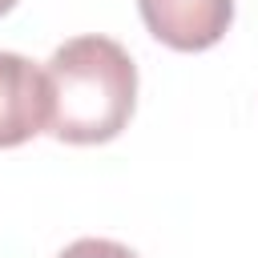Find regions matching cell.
Returning <instances> with one entry per match:
<instances>
[{"label":"cell","instance_id":"3","mask_svg":"<svg viewBox=\"0 0 258 258\" xmlns=\"http://www.w3.org/2000/svg\"><path fill=\"white\" fill-rule=\"evenodd\" d=\"M137 8L145 28L177 52L214 48L234 20V0H137Z\"/></svg>","mask_w":258,"mask_h":258},{"label":"cell","instance_id":"5","mask_svg":"<svg viewBox=\"0 0 258 258\" xmlns=\"http://www.w3.org/2000/svg\"><path fill=\"white\" fill-rule=\"evenodd\" d=\"M12 8H16V0H0V16H4V12H12Z\"/></svg>","mask_w":258,"mask_h":258},{"label":"cell","instance_id":"4","mask_svg":"<svg viewBox=\"0 0 258 258\" xmlns=\"http://www.w3.org/2000/svg\"><path fill=\"white\" fill-rule=\"evenodd\" d=\"M56 258H137L129 246L113 242V238H77L73 246H64Z\"/></svg>","mask_w":258,"mask_h":258},{"label":"cell","instance_id":"1","mask_svg":"<svg viewBox=\"0 0 258 258\" xmlns=\"http://www.w3.org/2000/svg\"><path fill=\"white\" fill-rule=\"evenodd\" d=\"M52 117L48 133L69 145H101L113 141L137 105V64L109 36H73L64 40L48 64Z\"/></svg>","mask_w":258,"mask_h":258},{"label":"cell","instance_id":"2","mask_svg":"<svg viewBox=\"0 0 258 258\" xmlns=\"http://www.w3.org/2000/svg\"><path fill=\"white\" fill-rule=\"evenodd\" d=\"M48 73L20 52H0V149L24 145L48 129Z\"/></svg>","mask_w":258,"mask_h":258}]
</instances>
